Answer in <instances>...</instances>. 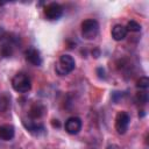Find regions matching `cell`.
<instances>
[{
  "label": "cell",
  "mask_w": 149,
  "mask_h": 149,
  "mask_svg": "<svg viewBox=\"0 0 149 149\" xmlns=\"http://www.w3.org/2000/svg\"><path fill=\"white\" fill-rule=\"evenodd\" d=\"M129 122H130V116L127 112L121 111L116 114L115 118V130L119 134H125L128 130L129 127Z\"/></svg>",
  "instance_id": "obj_6"
},
{
  "label": "cell",
  "mask_w": 149,
  "mask_h": 149,
  "mask_svg": "<svg viewBox=\"0 0 149 149\" xmlns=\"http://www.w3.org/2000/svg\"><path fill=\"white\" fill-rule=\"evenodd\" d=\"M44 112H45L44 105H42L41 102H35V104H33V105L30 106V108H29L28 118L31 119V120L41 119V118L44 115Z\"/></svg>",
  "instance_id": "obj_10"
},
{
  "label": "cell",
  "mask_w": 149,
  "mask_h": 149,
  "mask_svg": "<svg viewBox=\"0 0 149 149\" xmlns=\"http://www.w3.org/2000/svg\"><path fill=\"white\" fill-rule=\"evenodd\" d=\"M10 106V98L7 94H0V113L6 112Z\"/></svg>",
  "instance_id": "obj_13"
},
{
  "label": "cell",
  "mask_w": 149,
  "mask_h": 149,
  "mask_svg": "<svg viewBox=\"0 0 149 149\" xmlns=\"http://www.w3.org/2000/svg\"><path fill=\"white\" fill-rule=\"evenodd\" d=\"M24 58L29 64H31L34 66H40V65H42V62H43L41 52L34 47H29L24 51Z\"/></svg>",
  "instance_id": "obj_7"
},
{
  "label": "cell",
  "mask_w": 149,
  "mask_h": 149,
  "mask_svg": "<svg viewBox=\"0 0 149 149\" xmlns=\"http://www.w3.org/2000/svg\"><path fill=\"white\" fill-rule=\"evenodd\" d=\"M136 87L140 91H147L149 87V78L148 77H141L136 83Z\"/></svg>",
  "instance_id": "obj_14"
},
{
  "label": "cell",
  "mask_w": 149,
  "mask_h": 149,
  "mask_svg": "<svg viewBox=\"0 0 149 149\" xmlns=\"http://www.w3.org/2000/svg\"><path fill=\"white\" fill-rule=\"evenodd\" d=\"M81 126H83V122L78 116H71L65 121L64 128L68 134L76 135L81 130Z\"/></svg>",
  "instance_id": "obj_9"
},
{
  "label": "cell",
  "mask_w": 149,
  "mask_h": 149,
  "mask_svg": "<svg viewBox=\"0 0 149 149\" xmlns=\"http://www.w3.org/2000/svg\"><path fill=\"white\" fill-rule=\"evenodd\" d=\"M12 87L19 93H27L31 90V80L24 72H17L12 79Z\"/></svg>",
  "instance_id": "obj_2"
},
{
  "label": "cell",
  "mask_w": 149,
  "mask_h": 149,
  "mask_svg": "<svg viewBox=\"0 0 149 149\" xmlns=\"http://www.w3.org/2000/svg\"><path fill=\"white\" fill-rule=\"evenodd\" d=\"M127 30H129V31H140L141 30V24L140 23H137L136 21H134V20H130L128 23H127Z\"/></svg>",
  "instance_id": "obj_15"
},
{
  "label": "cell",
  "mask_w": 149,
  "mask_h": 149,
  "mask_svg": "<svg viewBox=\"0 0 149 149\" xmlns=\"http://www.w3.org/2000/svg\"><path fill=\"white\" fill-rule=\"evenodd\" d=\"M127 33H128L127 28L122 24H115L112 28V37L115 41H122L127 36Z\"/></svg>",
  "instance_id": "obj_12"
},
{
  "label": "cell",
  "mask_w": 149,
  "mask_h": 149,
  "mask_svg": "<svg viewBox=\"0 0 149 149\" xmlns=\"http://www.w3.org/2000/svg\"><path fill=\"white\" fill-rule=\"evenodd\" d=\"M15 135V128L12 125H0V140L10 141Z\"/></svg>",
  "instance_id": "obj_11"
},
{
  "label": "cell",
  "mask_w": 149,
  "mask_h": 149,
  "mask_svg": "<svg viewBox=\"0 0 149 149\" xmlns=\"http://www.w3.org/2000/svg\"><path fill=\"white\" fill-rule=\"evenodd\" d=\"M81 36L85 40H93L99 34V23L93 19H87L81 22Z\"/></svg>",
  "instance_id": "obj_3"
},
{
  "label": "cell",
  "mask_w": 149,
  "mask_h": 149,
  "mask_svg": "<svg viewBox=\"0 0 149 149\" xmlns=\"http://www.w3.org/2000/svg\"><path fill=\"white\" fill-rule=\"evenodd\" d=\"M43 13L47 20L55 21V20H58L63 15V7L58 2H50L44 7Z\"/></svg>",
  "instance_id": "obj_5"
},
{
  "label": "cell",
  "mask_w": 149,
  "mask_h": 149,
  "mask_svg": "<svg viewBox=\"0 0 149 149\" xmlns=\"http://www.w3.org/2000/svg\"><path fill=\"white\" fill-rule=\"evenodd\" d=\"M1 43H0V54L2 57H10L14 52L15 47L17 45V38L15 37H10L9 35H2V37L0 38Z\"/></svg>",
  "instance_id": "obj_4"
},
{
  "label": "cell",
  "mask_w": 149,
  "mask_h": 149,
  "mask_svg": "<svg viewBox=\"0 0 149 149\" xmlns=\"http://www.w3.org/2000/svg\"><path fill=\"white\" fill-rule=\"evenodd\" d=\"M107 149H120V147L116 146V144H109V146L107 147Z\"/></svg>",
  "instance_id": "obj_18"
},
{
  "label": "cell",
  "mask_w": 149,
  "mask_h": 149,
  "mask_svg": "<svg viewBox=\"0 0 149 149\" xmlns=\"http://www.w3.org/2000/svg\"><path fill=\"white\" fill-rule=\"evenodd\" d=\"M3 5H6V2H5V1H0V7L3 6Z\"/></svg>",
  "instance_id": "obj_19"
},
{
  "label": "cell",
  "mask_w": 149,
  "mask_h": 149,
  "mask_svg": "<svg viewBox=\"0 0 149 149\" xmlns=\"http://www.w3.org/2000/svg\"><path fill=\"white\" fill-rule=\"evenodd\" d=\"M51 123H52V126H54V127H57V128L61 126V123H59V121H58V120H52V122H51Z\"/></svg>",
  "instance_id": "obj_17"
},
{
  "label": "cell",
  "mask_w": 149,
  "mask_h": 149,
  "mask_svg": "<svg viewBox=\"0 0 149 149\" xmlns=\"http://www.w3.org/2000/svg\"><path fill=\"white\" fill-rule=\"evenodd\" d=\"M22 123L24 126V128L33 135L35 136H38L41 134H44L45 129H44V126L42 123H38L37 121L35 120H31V119H22Z\"/></svg>",
  "instance_id": "obj_8"
},
{
  "label": "cell",
  "mask_w": 149,
  "mask_h": 149,
  "mask_svg": "<svg viewBox=\"0 0 149 149\" xmlns=\"http://www.w3.org/2000/svg\"><path fill=\"white\" fill-rule=\"evenodd\" d=\"M74 68H76L74 58L71 55L64 54V55H62L59 57L58 62L56 63L55 70H56L57 74H59V76H66L70 72H72L74 70Z\"/></svg>",
  "instance_id": "obj_1"
},
{
  "label": "cell",
  "mask_w": 149,
  "mask_h": 149,
  "mask_svg": "<svg viewBox=\"0 0 149 149\" xmlns=\"http://www.w3.org/2000/svg\"><path fill=\"white\" fill-rule=\"evenodd\" d=\"M136 101L139 104H146L148 101V94L147 91H140L136 94Z\"/></svg>",
  "instance_id": "obj_16"
}]
</instances>
